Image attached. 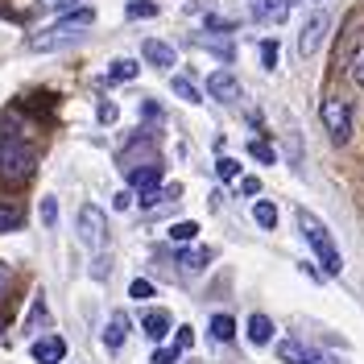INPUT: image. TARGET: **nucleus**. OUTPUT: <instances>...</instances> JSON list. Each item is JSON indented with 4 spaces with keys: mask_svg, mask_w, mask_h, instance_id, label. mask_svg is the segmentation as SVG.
I'll use <instances>...</instances> for the list:
<instances>
[{
    "mask_svg": "<svg viewBox=\"0 0 364 364\" xmlns=\"http://www.w3.org/2000/svg\"><path fill=\"white\" fill-rule=\"evenodd\" d=\"M95 21V13L91 9H75V13H67L63 21H54L50 29H42V33H33L29 38V50L33 54H50V50H63V46L79 42L83 38V29Z\"/></svg>",
    "mask_w": 364,
    "mask_h": 364,
    "instance_id": "f257e3e1",
    "label": "nucleus"
},
{
    "mask_svg": "<svg viewBox=\"0 0 364 364\" xmlns=\"http://www.w3.org/2000/svg\"><path fill=\"white\" fill-rule=\"evenodd\" d=\"M298 228H302L306 245L315 249V257L323 261V273H327V277H340V273H343V261H340V249H336V240H331L327 224H323L318 215H311V211L302 207V211H298Z\"/></svg>",
    "mask_w": 364,
    "mask_h": 364,
    "instance_id": "f03ea898",
    "label": "nucleus"
},
{
    "mask_svg": "<svg viewBox=\"0 0 364 364\" xmlns=\"http://www.w3.org/2000/svg\"><path fill=\"white\" fill-rule=\"evenodd\" d=\"M38 154L25 145L21 136H0V182H29L33 178Z\"/></svg>",
    "mask_w": 364,
    "mask_h": 364,
    "instance_id": "7ed1b4c3",
    "label": "nucleus"
},
{
    "mask_svg": "<svg viewBox=\"0 0 364 364\" xmlns=\"http://www.w3.org/2000/svg\"><path fill=\"white\" fill-rule=\"evenodd\" d=\"M318 120H323V129L331 133L336 145H343V141L352 136V104H348L343 95H327V100L318 104Z\"/></svg>",
    "mask_w": 364,
    "mask_h": 364,
    "instance_id": "20e7f679",
    "label": "nucleus"
},
{
    "mask_svg": "<svg viewBox=\"0 0 364 364\" xmlns=\"http://www.w3.org/2000/svg\"><path fill=\"white\" fill-rule=\"evenodd\" d=\"M79 240H83L91 252H100L104 245H108V215H104L95 203L79 207Z\"/></svg>",
    "mask_w": 364,
    "mask_h": 364,
    "instance_id": "39448f33",
    "label": "nucleus"
},
{
    "mask_svg": "<svg viewBox=\"0 0 364 364\" xmlns=\"http://www.w3.org/2000/svg\"><path fill=\"white\" fill-rule=\"evenodd\" d=\"M323 33H327V13H311L302 29H298V54L302 58H315L318 46H323Z\"/></svg>",
    "mask_w": 364,
    "mask_h": 364,
    "instance_id": "423d86ee",
    "label": "nucleus"
},
{
    "mask_svg": "<svg viewBox=\"0 0 364 364\" xmlns=\"http://www.w3.org/2000/svg\"><path fill=\"white\" fill-rule=\"evenodd\" d=\"M277 356H282L286 364H340L336 356L315 352V348H306L302 340H282V343H277Z\"/></svg>",
    "mask_w": 364,
    "mask_h": 364,
    "instance_id": "0eeeda50",
    "label": "nucleus"
},
{
    "mask_svg": "<svg viewBox=\"0 0 364 364\" xmlns=\"http://www.w3.org/2000/svg\"><path fill=\"white\" fill-rule=\"evenodd\" d=\"M207 95L220 100V104H236L245 91H240V79H236L232 70H211V75H207Z\"/></svg>",
    "mask_w": 364,
    "mask_h": 364,
    "instance_id": "6e6552de",
    "label": "nucleus"
},
{
    "mask_svg": "<svg viewBox=\"0 0 364 364\" xmlns=\"http://www.w3.org/2000/svg\"><path fill=\"white\" fill-rule=\"evenodd\" d=\"M298 4H302V0H252V21L277 25V21H286Z\"/></svg>",
    "mask_w": 364,
    "mask_h": 364,
    "instance_id": "1a4fd4ad",
    "label": "nucleus"
},
{
    "mask_svg": "<svg viewBox=\"0 0 364 364\" xmlns=\"http://www.w3.org/2000/svg\"><path fill=\"white\" fill-rule=\"evenodd\" d=\"M129 331H133V318L124 315V311H112L108 315V327H104V348L108 352H120L124 340H129Z\"/></svg>",
    "mask_w": 364,
    "mask_h": 364,
    "instance_id": "9d476101",
    "label": "nucleus"
},
{
    "mask_svg": "<svg viewBox=\"0 0 364 364\" xmlns=\"http://www.w3.org/2000/svg\"><path fill=\"white\" fill-rule=\"evenodd\" d=\"M67 356V340L63 336H42V340H33V360L38 364H63Z\"/></svg>",
    "mask_w": 364,
    "mask_h": 364,
    "instance_id": "9b49d317",
    "label": "nucleus"
},
{
    "mask_svg": "<svg viewBox=\"0 0 364 364\" xmlns=\"http://www.w3.org/2000/svg\"><path fill=\"white\" fill-rule=\"evenodd\" d=\"M245 336H249L252 348H269V343L277 340V331H273V318H269V315H249V323H245Z\"/></svg>",
    "mask_w": 364,
    "mask_h": 364,
    "instance_id": "f8f14e48",
    "label": "nucleus"
},
{
    "mask_svg": "<svg viewBox=\"0 0 364 364\" xmlns=\"http://www.w3.org/2000/svg\"><path fill=\"white\" fill-rule=\"evenodd\" d=\"M141 58H145L149 67L166 70V67H174V46L158 42V38H145V42H141Z\"/></svg>",
    "mask_w": 364,
    "mask_h": 364,
    "instance_id": "ddd939ff",
    "label": "nucleus"
},
{
    "mask_svg": "<svg viewBox=\"0 0 364 364\" xmlns=\"http://www.w3.org/2000/svg\"><path fill=\"white\" fill-rule=\"evenodd\" d=\"M124 178H129V186H133L136 195H145V191H158V182H161V161H154V166H136V170H129Z\"/></svg>",
    "mask_w": 364,
    "mask_h": 364,
    "instance_id": "4468645a",
    "label": "nucleus"
},
{
    "mask_svg": "<svg viewBox=\"0 0 364 364\" xmlns=\"http://www.w3.org/2000/svg\"><path fill=\"white\" fill-rule=\"evenodd\" d=\"M141 327H145V336L154 343H161L166 336H170V327H174V318L166 315V311H145V318H141Z\"/></svg>",
    "mask_w": 364,
    "mask_h": 364,
    "instance_id": "2eb2a0df",
    "label": "nucleus"
},
{
    "mask_svg": "<svg viewBox=\"0 0 364 364\" xmlns=\"http://www.w3.org/2000/svg\"><path fill=\"white\" fill-rule=\"evenodd\" d=\"M25 224V211L17 203H9V199H0V232H17Z\"/></svg>",
    "mask_w": 364,
    "mask_h": 364,
    "instance_id": "dca6fc26",
    "label": "nucleus"
},
{
    "mask_svg": "<svg viewBox=\"0 0 364 364\" xmlns=\"http://www.w3.org/2000/svg\"><path fill=\"white\" fill-rule=\"evenodd\" d=\"M178 261H182V269L186 273H203L207 265H211V249H186Z\"/></svg>",
    "mask_w": 364,
    "mask_h": 364,
    "instance_id": "f3484780",
    "label": "nucleus"
},
{
    "mask_svg": "<svg viewBox=\"0 0 364 364\" xmlns=\"http://www.w3.org/2000/svg\"><path fill=\"white\" fill-rule=\"evenodd\" d=\"M170 91H174L178 100H186V104H203V95H199V87H195V83H191L186 75H174V79H170Z\"/></svg>",
    "mask_w": 364,
    "mask_h": 364,
    "instance_id": "a211bd4d",
    "label": "nucleus"
},
{
    "mask_svg": "<svg viewBox=\"0 0 364 364\" xmlns=\"http://www.w3.org/2000/svg\"><path fill=\"white\" fill-rule=\"evenodd\" d=\"M252 220L265 228V232H273V228H277V207H273L269 199H257V203H252Z\"/></svg>",
    "mask_w": 364,
    "mask_h": 364,
    "instance_id": "6ab92c4d",
    "label": "nucleus"
},
{
    "mask_svg": "<svg viewBox=\"0 0 364 364\" xmlns=\"http://www.w3.org/2000/svg\"><path fill=\"white\" fill-rule=\"evenodd\" d=\"M136 75H141V67H136L133 58H116L112 67H108V79H116V83H129Z\"/></svg>",
    "mask_w": 364,
    "mask_h": 364,
    "instance_id": "aec40b11",
    "label": "nucleus"
},
{
    "mask_svg": "<svg viewBox=\"0 0 364 364\" xmlns=\"http://www.w3.org/2000/svg\"><path fill=\"white\" fill-rule=\"evenodd\" d=\"M232 336H236V323H232V315H215V318H211V340L228 343Z\"/></svg>",
    "mask_w": 364,
    "mask_h": 364,
    "instance_id": "412c9836",
    "label": "nucleus"
},
{
    "mask_svg": "<svg viewBox=\"0 0 364 364\" xmlns=\"http://www.w3.org/2000/svg\"><path fill=\"white\" fill-rule=\"evenodd\" d=\"M195 236H199V224L195 220H178V224L170 228V240H178V245H191Z\"/></svg>",
    "mask_w": 364,
    "mask_h": 364,
    "instance_id": "4be33fe9",
    "label": "nucleus"
},
{
    "mask_svg": "<svg viewBox=\"0 0 364 364\" xmlns=\"http://www.w3.org/2000/svg\"><path fill=\"white\" fill-rule=\"evenodd\" d=\"M124 13H129L133 21H141V17H158V4H154V0H129Z\"/></svg>",
    "mask_w": 364,
    "mask_h": 364,
    "instance_id": "5701e85b",
    "label": "nucleus"
},
{
    "mask_svg": "<svg viewBox=\"0 0 364 364\" xmlns=\"http://www.w3.org/2000/svg\"><path fill=\"white\" fill-rule=\"evenodd\" d=\"M249 154L261 161V166H273V161H277V154H273L269 141H249Z\"/></svg>",
    "mask_w": 364,
    "mask_h": 364,
    "instance_id": "b1692460",
    "label": "nucleus"
},
{
    "mask_svg": "<svg viewBox=\"0 0 364 364\" xmlns=\"http://www.w3.org/2000/svg\"><path fill=\"white\" fill-rule=\"evenodd\" d=\"M215 174H220L224 182L240 178V161H236V158H220V161H215Z\"/></svg>",
    "mask_w": 364,
    "mask_h": 364,
    "instance_id": "393cba45",
    "label": "nucleus"
},
{
    "mask_svg": "<svg viewBox=\"0 0 364 364\" xmlns=\"http://www.w3.org/2000/svg\"><path fill=\"white\" fill-rule=\"evenodd\" d=\"M33 4H38L42 13H75L79 0H33Z\"/></svg>",
    "mask_w": 364,
    "mask_h": 364,
    "instance_id": "a878e982",
    "label": "nucleus"
},
{
    "mask_svg": "<svg viewBox=\"0 0 364 364\" xmlns=\"http://www.w3.org/2000/svg\"><path fill=\"white\" fill-rule=\"evenodd\" d=\"M129 298H136V302H145V298H154V282H145V277H136L133 286H129Z\"/></svg>",
    "mask_w": 364,
    "mask_h": 364,
    "instance_id": "bb28decb",
    "label": "nucleus"
},
{
    "mask_svg": "<svg viewBox=\"0 0 364 364\" xmlns=\"http://www.w3.org/2000/svg\"><path fill=\"white\" fill-rule=\"evenodd\" d=\"M95 116H100V124H116V116H120V112H116V104H112V100H104V104L95 108Z\"/></svg>",
    "mask_w": 364,
    "mask_h": 364,
    "instance_id": "cd10ccee",
    "label": "nucleus"
},
{
    "mask_svg": "<svg viewBox=\"0 0 364 364\" xmlns=\"http://www.w3.org/2000/svg\"><path fill=\"white\" fill-rule=\"evenodd\" d=\"M42 224L46 228L58 224V203H54V199H42Z\"/></svg>",
    "mask_w": 364,
    "mask_h": 364,
    "instance_id": "c85d7f7f",
    "label": "nucleus"
},
{
    "mask_svg": "<svg viewBox=\"0 0 364 364\" xmlns=\"http://www.w3.org/2000/svg\"><path fill=\"white\" fill-rule=\"evenodd\" d=\"M261 63H265V70L277 67V42H261Z\"/></svg>",
    "mask_w": 364,
    "mask_h": 364,
    "instance_id": "c756f323",
    "label": "nucleus"
},
{
    "mask_svg": "<svg viewBox=\"0 0 364 364\" xmlns=\"http://www.w3.org/2000/svg\"><path fill=\"white\" fill-rule=\"evenodd\" d=\"M348 75H352V79H356V83L364 87V50H356V58L348 63Z\"/></svg>",
    "mask_w": 364,
    "mask_h": 364,
    "instance_id": "7c9ffc66",
    "label": "nucleus"
},
{
    "mask_svg": "<svg viewBox=\"0 0 364 364\" xmlns=\"http://www.w3.org/2000/svg\"><path fill=\"white\" fill-rule=\"evenodd\" d=\"M174 348H182V352L195 348V331H191V327H178V331H174Z\"/></svg>",
    "mask_w": 364,
    "mask_h": 364,
    "instance_id": "2f4dec72",
    "label": "nucleus"
},
{
    "mask_svg": "<svg viewBox=\"0 0 364 364\" xmlns=\"http://www.w3.org/2000/svg\"><path fill=\"white\" fill-rule=\"evenodd\" d=\"M178 352H182V348H158L149 364H174V360H178Z\"/></svg>",
    "mask_w": 364,
    "mask_h": 364,
    "instance_id": "473e14b6",
    "label": "nucleus"
},
{
    "mask_svg": "<svg viewBox=\"0 0 364 364\" xmlns=\"http://www.w3.org/2000/svg\"><path fill=\"white\" fill-rule=\"evenodd\" d=\"M133 199H136L133 191H120V195L112 199V207H116V211H129V207H133Z\"/></svg>",
    "mask_w": 364,
    "mask_h": 364,
    "instance_id": "72a5a7b5",
    "label": "nucleus"
},
{
    "mask_svg": "<svg viewBox=\"0 0 364 364\" xmlns=\"http://www.w3.org/2000/svg\"><path fill=\"white\" fill-rule=\"evenodd\" d=\"M240 195H261V178H240Z\"/></svg>",
    "mask_w": 364,
    "mask_h": 364,
    "instance_id": "f704fd0d",
    "label": "nucleus"
},
{
    "mask_svg": "<svg viewBox=\"0 0 364 364\" xmlns=\"http://www.w3.org/2000/svg\"><path fill=\"white\" fill-rule=\"evenodd\" d=\"M207 29H224V33H228V29H232V21H224V17H207Z\"/></svg>",
    "mask_w": 364,
    "mask_h": 364,
    "instance_id": "c9c22d12",
    "label": "nucleus"
},
{
    "mask_svg": "<svg viewBox=\"0 0 364 364\" xmlns=\"http://www.w3.org/2000/svg\"><path fill=\"white\" fill-rule=\"evenodd\" d=\"M9 294V269H4V265H0V298Z\"/></svg>",
    "mask_w": 364,
    "mask_h": 364,
    "instance_id": "e433bc0d",
    "label": "nucleus"
}]
</instances>
